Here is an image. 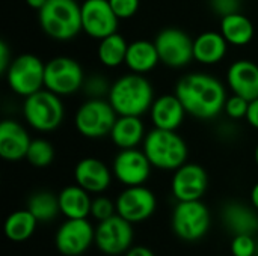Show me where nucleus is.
I'll use <instances>...</instances> for the list:
<instances>
[{"instance_id": "17", "label": "nucleus", "mask_w": 258, "mask_h": 256, "mask_svg": "<svg viewBox=\"0 0 258 256\" xmlns=\"http://www.w3.org/2000/svg\"><path fill=\"white\" fill-rule=\"evenodd\" d=\"M112 175L113 172H110L101 160L94 157H86L80 160L74 169L76 184L86 192L95 195L104 193L109 189L112 183Z\"/></svg>"}, {"instance_id": "13", "label": "nucleus", "mask_w": 258, "mask_h": 256, "mask_svg": "<svg viewBox=\"0 0 258 256\" xmlns=\"http://www.w3.org/2000/svg\"><path fill=\"white\" fill-rule=\"evenodd\" d=\"M95 243V229L88 219H67L54 235L56 249L65 256L85 253Z\"/></svg>"}, {"instance_id": "28", "label": "nucleus", "mask_w": 258, "mask_h": 256, "mask_svg": "<svg viewBox=\"0 0 258 256\" xmlns=\"http://www.w3.org/2000/svg\"><path fill=\"white\" fill-rule=\"evenodd\" d=\"M127 48H128V44L124 39V36L119 35L118 32H115L112 35L100 39L98 50H97L98 60L106 68H116V66L125 63Z\"/></svg>"}, {"instance_id": "16", "label": "nucleus", "mask_w": 258, "mask_h": 256, "mask_svg": "<svg viewBox=\"0 0 258 256\" xmlns=\"http://www.w3.org/2000/svg\"><path fill=\"white\" fill-rule=\"evenodd\" d=\"M209 187V177L203 166L195 163H184L177 170L171 181V190L178 202L201 201Z\"/></svg>"}, {"instance_id": "40", "label": "nucleus", "mask_w": 258, "mask_h": 256, "mask_svg": "<svg viewBox=\"0 0 258 256\" xmlns=\"http://www.w3.org/2000/svg\"><path fill=\"white\" fill-rule=\"evenodd\" d=\"M47 2H48V0H26V3H27L32 9H35V11H41V9L45 6Z\"/></svg>"}, {"instance_id": "20", "label": "nucleus", "mask_w": 258, "mask_h": 256, "mask_svg": "<svg viewBox=\"0 0 258 256\" xmlns=\"http://www.w3.org/2000/svg\"><path fill=\"white\" fill-rule=\"evenodd\" d=\"M227 83L233 94L252 101L258 98V65L252 60L240 59L230 65Z\"/></svg>"}, {"instance_id": "14", "label": "nucleus", "mask_w": 258, "mask_h": 256, "mask_svg": "<svg viewBox=\"0 0 258 256\" xmlns=\"http://www.w3.org/2000/svg\"><path fill=\"white\" fill-rule=\"evenodd\" d=\"M151 167L153 164L150 163L144 149L141 151L138 148H130L119 149L113 160L112 172L121 184H124L125 187H133L144 186L148 181L151 175Z\"/></svg>"}, {"instance_id": "8", "label": "nucleus", "mask_w": 258, "mask_h": 256, "mask_svg": "<svg viewBox=\"0 0 258 256\" xmlns=\"http://www.w3.org/2000/svg\"><path fill=\"white\" fill-rule=\"evenodd\" d=\"M210 211L201 201L178 202L172 213L174 234L187 243L198 241L206 237L210 229Z\"/></svg>"}, {"instance_id": "30", "label": "nucleus", "mask_w": 258, "mask_h": 256, "mask_svg": "<svg viewBox=\"0 0 258 256\" xmlns=\"http://www.w3.org/2000/svg\"><path fill=\"white\" fill-rule=\"evenodd\" d=\"M54 158V149L45 139H33L26 154V160L33 167H47Z\"/></svg>"}, {"instance_id": "39", "label": "nucleus", "mask_w": 258, "mask_h": 256, "mask_svg": "<svg viewBox=\"0 0 258 256\" xmlns=\"http://www.w3.org/2000/svg\"><path fill=\"white\" fill-rule=\"evenodd\" d=\"M125 256H154V253L145 246H133L125 252Z\"/></svg>"}, {"instance_id": "4", "label": "nucleus", "mask_w": 258, "mask_h": 256, "mask_svg": "<svg viewBox=\"0 0 258 256\" xmlns=\"http://www.w3.org/2000/svg\"><path fill=\"white\" fill-rule=\"evenodd\" d=\"M142 146L153 167L160 170H177L187 160V145L177 131L154 128L145 136Z\"/></svg>"}, {"instance_id": "24", "label": "nucleus", "mask_w": 258, "mask_h": 256, "mask_svg": "<svg viewBox=\"0 0 258 256\" xmlns=\"http://www.w3.org/2000/svg\"><path fill=\"white\" fill-rule=\"evenodd\" d=\"M222 36L227 39L230 45L243 47L254 39L255 27L254 23L240 12L230 14L221 18V30Z\"/></svg>"}, {"instance_id": "27", "label": "nucleus", "mask_w": 258, "mask_h": 256, "mask_svg": "<svg viewBox=\"0 0 258 256\" xmlns=\"http://www.w3.org/2000/svg\"><path fill=\"white\" fill-rule=\"evenodd\" d=\"M36 225L38 220L29 210H18L6 219L5 235L14 243H23L33 235Z\"/></svg>"}, {"instance_id": "36", "label": "nucleus", "mask_w": 258, "mask_h": 256, "mask_svg": "<svg viewBox=\"0 0 258 256\" xmlns=\"http://www.w3.org/2000/svg\"><path fill=\"white\" fill-rule=\"evenodd\" d=\"M209 3L212 11L221 18L230 14L240 12L242 9V0H210Z\"/></svg>"}, {"instance_id": "37", "label": "nucleus", "mask_w": 258, "mask_h": 256, "mask_svg": "<svg viewBox=\"0 0 258 256\" xmlns=\"http://www.w3.org/2000/svg\"><path fill=\"white\" fill-rule=\"evenodd\" d=\"M12 59H11V51H9V47L5 41L0 42V71L5 74L11 65Z\"/></svg>"}, {"instance_id": "10", "label": "nucleus", "mask_w": 258, "mask_h": 256, "mask_svg": "<svg viewBox=\"0 0 258 256\" xmlns=\"http://www.w3.org/2000/svg\"><path fill=\"white\" fill-rule=\"evenodd\" d=\"M160 63L171 68H183L194 60V39L181 29L166 27L154 38Z\"/></svg>"}, {"instance_id": "7", "label": "nucleus", "mask_w": 258, "mask_h": 256, "mask_svg": "<svg viewBox=\"0 0 258 256\" xmlns=\"http://www.w3.org/2000/svg\"><path fill=\"white\" fill-rule=\"evenodd\" d=\"M5 75L11 91L27 98L44 89L45 63L35 54H20L12 59Z\"/></svg>"}, {"instance_id": "11", "label": "nucleus", "mask_w": 258, "mask_h": 256, "mask_svg": "<svg viewBox=\"0 0 258 256\" xmlns=\"http://www.w3.org/2000/svg\"><path fill=\"white\" fill-rule=\"evenodd\" d=\"M133 235V223L115 214L107 220L98 222L95 229V244L98 250L106 255H121L132 247Z\"/></svg>"}, {"instance_id": "9", "label": "nucleus", "mask_w": 258, "mask_h": 256, "mask_svg": "<svg viewBox=\"0 0 258 256\" xmlns=\"http://www.w3.org/2000/svg\"><path fill=\"white\" fill-rule=\"evenodd\" d=\"M85 74L80 63L68 56L53 57L45 63L44 88L59 97L71 95L83 88Z\"/></svg>"}, {"instance_id": "34", "label": "nucleus", "mask_w": 258, "mask_h": 256, "mask_svg": "<svg viewBox=\"0 0 258 256\" xmlns=\"http://www.w3.org/2000/svg\"><path fill=\"white\" fill-rule=\"evenodd\" d=\"M249 103H251V101H248L246 98L233 94L231 97L227 98L225 106H224V112H225L231 119H242V118L246 119L248 109H249Z\"/></svg>"}, {"instance_id": "29", "label": "nucleus", "mask_w": 258, "mask_h": 256, "mask_svg": "<svg viewBox=\"0 0 258 256\" xmlns=\"http://www.w3.org/2000/svg\"><path fill=\"white\" fill-rule=\"evenodd\" d=\"M27 210L38 222H51L60 213L59 198L51 192H36L29 198Z\"/></svg>"}, {"instance_id": "26", "label": "nucleus", "mask_w": 258, "mask_h": 256, "mask_svg": "<svg viewBox=\"0 0 258 256\" xmlns=\"http://www.w3.org/2000/svg\"><path fill=\"white\" fill-rule=\"evenodd\" d=\"M160 62L157 48L154 45V41H145V39H138L128 44L127 54H125V65L132 72L136 74H145L150 72L157 66Z\"/></svg>"}, {"instance_id": "15", "label": "nucleus", "mask_w": 258, "mask_h": 256, "mask_svg": "<svg viewBox=\"0 0 258 256\" xmlns=\"http://www.w3.org/2000/svg\"><path fill=\"white\" fill-rule=\"evenodd\" d=\"M118 23L119 18L109 0H85L82 3V30L88 36L100 41L115 33Z\"/></svg>"}, {"instance_id": "25", "label": "nucleus", "mask_w": 258, "mask_h": 256, "mask_svg": "<svg viewBox=\"0 0 258 256\" xmlns=\"http://www.w3.org/2000/svg\"><path fill=\"white\" fill-rule=\"evenodd\" d=\"M57 198L60 213L67 219H86L88 216H91L92 199L89 196V192H86L80 186L76 184L62 189Z\"/></svg>"}, {"instance_id": "2", "label": "nucleus", "mask_w": 258, "mask_h": 256, "mask_svg": "<svg viewBox=\"0 0 258 256\" xmlns=\"http://www.w3.org/2000/svg\"><path fill=\"white\" fill-rule=\"evenodd\" d=\"M107 100L118 116H142L151 109L154 91L144 74L132 72L112 83Z\"/></svg>"}, {"instance_id": "33", "label": "nucleus", "mask_w": 258, "mask_h": 256, "mask_svg": "<svg viewBox=\"0 0 258 256\" xmlns=\"http://www.w3.org/2000/svg\"><path fill=\"white\" fill-rule=\"evenodd\" d=\"M110 86L104 77L101 75H92V77H88L85 78V83H83V91L85 94L89 97V98H104L109 95V91H110Z\"/></svg>"}, {"instance_id": "6", "label": "nucleus", "mask_w": 258, "mask_h": 256, "mask_svg": "<svg viewBox=\"0 0 258 256\" xmlns=\"http://www.w3.org/2000/svg\"><path fill=\"white\" fill-rule=\"evenodd\" d=\"M118 115L109 100L89 98L76 113L74 122L77 131L88 139H101L110 134Z\"/></svg>"}, {"instance_id": "31", "label": "nucleus", "mask_w": 258, "mask_h": 256, "mask_svg": "<svg viewBox=\"0 0 258 256\" xmlns=\"http://www.w3.org/2000/svg\"><path fill=\"white\" fill-rule=\"evenodd\" d=\"M115 214H116V202H113L112 199H109L106 196H97L95 199H92L91 216L97 222L107 220Z\"/></svg>"}, {"instance_id": "23", "label": "nucleus", "mask_w": 258, "mask_h": 256, "mask_svg": "<svg viewBox=\"0 0 258 256\" xmlns=\"http://www.w3.org/2000/svg\"><path fill=\"white\" fill-rule=\"evenodd\" d=\"M109 136L116 148L130 149L144 143L147 134L141 116H118Z\"/></svg>"}, {"instance_id": "12", "label": "nucleus", "mask_w": 258, "mask_h": 256, "mask_svg": "<svg viewBox=\"0 0 258 256\" xmlns=\"http://www.w3.org/2000/svg\"><path fill=\"white\" fill-rule=\"evenodd\" d=\"M115 202L116 214L130 223H141L148 220L157 208V199L154 193L145 186L125 187Z\"/></svg>"}, {"instance_id": "32", "label": "nucleus", "mask_w": 258, "mask_h": 256, "mask_svg": "<svg viewBox=\"0 0 258 256\" xmlns=\"http://www.w3.org/2000/svg\"><path fill=\"white\" fill-rule=\"evenodd\" d=\"M230 249H231L233 256H255L257 243L252 238V235H248V234L234 235L231 240Z\"/></svg>"}, {"instance_id": "38", "label": "nucleus", "mask_w": 258, "mask_h": 256, "mask_svg": "<svg viewBox=\"0 0 258 256\" xmlns=\"http://www.w3.org/2000/svg\"><path fill=\"white\" fill-rule=\"evenodd\" d=\"M246 121L251 127L258 130V98L252 100L249 103V109H248V115H246Z\"/></svg>"}, {"instance_id": "21", "label": "nucleus", "mask_w": 258, "mask_h": 256, "mask_svg": "<svg viewBox=\"0 0 258 256\" xmlns=\"http://www.w3.org/2000/svg\"><path fill=\"white\" fill-rule=\"evenodd\" d=\"M252 208L240 202H228L222 208L224 226L233 235H252L255 231H258V216Z\"/></svg>"}, {"instance_id": "5", "label": "nucleus", "mask_w": 258, "mask_h": 256, "mask_svg": "<svg viewBox=\"0 0 258 256\" xmlns=\"http://www.w3.org/2000/svg\"><path fill=\"white\" fill-rule=\"evenodd\" d=\"M23 115L33 130L48 133L62 124L65 110L60 97L44 88L24 98Z\"/></svg>"}, {"instance_id": "18", "label": "nucleus", "mask_w": 258, "mask_h": 256, "mask_svg": "<svg viewBox=\"0 0 258 256\" xmlns=\"http://www.w3.org/2000/svg\"><path fill=\"white\" fill-rule=\"evenodd\" d=\"M32 139L27 130L14 119H5L0 124V157L6 161H20L26 158Z\"/></svg>"}, {"instance_id": "1", "label": "nucleus", "mask_w": 258, "mask_h": 256, "mask_svg": "<svg viewBox=\"0 0 258 256\" xmlns=\"http://www.w3.org/2000/svg\"><path fill=\"white\" fill-rule=\"evenodd\" d=\"M175 95L180 98L187 115L198 119H213L227 101V91L222 81L206 72H192L183 75L177 86Z\"/></svg>"}, {"instance_id": "35", "label": "nucleus", "mask_w": 258, "mask_h": 256, "mask_svg": "<svg viewBox=\"0 0 258 256\" xmlns=\"http://www.w3.org/2000/svg\"><path fill=\"white\" fill-rule=\"evenodd\" d=\"M109 3L119 20L135 17L139 9V0H109Z\"/></svg>"}, {"instance_id": "42", "label": "nucleus", "mask_w": 258, "mask_h": 256, "mask_svg": "<svg viewBox=\"0 0 258 256\" xmlns=\"http://www.w3.org/2000/svg\"><path fill=\"white\" fill-rule=\"evenodd\" d=\"M254 158H255V163H257L258 166V145L257 148H255V152H254Z\"/></svg>"}, {"instance_id": "19", "label": "nucleus", "mask_w": 258, "mask_h": 256, "mask_svg": "<svg viewBox=\"0 0 258 256\" xmlns=\"http://www.w3.org/2000/svg\"><path fill=\"white\" fill-rule=\"evenodd\" d=\"M187 115L184 106L175 94H166L157 97L150 109V118L154 128L177 131Z\"/></svg>"}, {"instance_id": "3", "label": "nucleus", "mask_w": 258, "mask_h": 256, "mask_svg": "<svg viewBox=\"0 0 258 256\" xmlns=\"http://www.w3.org/2000/svg\"><path fill=\"white\" fill-rule=\"evenodd\" d=\"M39 26L56 41H70L82 32V5L76 0H48L38 11Z\"/></svg>"}, {"instance_id": "41", "label": "nucleus", "mask_w": 258, "mask_h": 256, "mask_svg": "<svg viewBox=\"0 0 258 256\" xmlns=\"http://www.w3.org/2000/svg\"><path fill=\"white\" fill-rule=\"evenodd\" d=\"M251 204H252L254 210L258 211V183L252 187V190H251Z\"/></svg>"}, {"instance_id": "22", "label": "nucleus", "mask_w": 258, "mask_h": 256, "mask_svg": "<svg viewBox=\"0 0 258 256\" xmlns=\"http://www.w3.org/2000/svg\"><path fill=\"white\" fill-rule=\"evenodd\" d=\"M228 42L221 32H203L194 39V59L203 65H216L227 54Z\"/></svg>"}]
</instances>
